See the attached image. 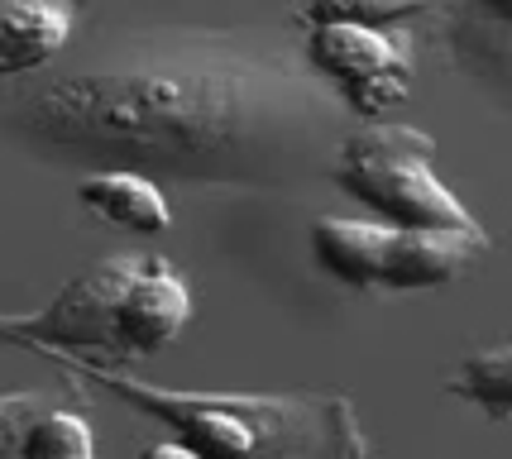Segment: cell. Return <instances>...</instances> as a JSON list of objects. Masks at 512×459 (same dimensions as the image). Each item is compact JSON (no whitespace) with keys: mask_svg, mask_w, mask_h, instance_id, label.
<instances>
[{"mask_svg":"<svg viewBox=\"0 0 512 459\" xmlns=\"http://www.w3.org/2000/svg\"><path fill=\"white\" fill-rule=\"evenodd\" d=\"M0 130L58 168L302 192L331 177L355 115L302 44L268 29L149 24L10 82Z\"/></svg>","mask_w":512,"mask_h":459,"instance_id":"obj_1","label":"cell"},{"mask_svg":"<svg viewBox=\"0 0 512 459\" xmlns=\"http://www.w3.org/2000/svg\"><path fill=\"white\" fill-rule=\"evenodd\" d=\"M82 383H101L130 407L163 421L192 455H278V459H355L369 455L359 436V416L345 397L312 393H182L163 383H144L130 369H91L63 364Z\"/></svg>","mask_w":512,"mask_h":459,"instance_id":"obj_2","label":"cell"},{"mask_svg":"<svg viewBox=\"0 0 512 459\" xmlns=\"http://www.w3.org/2000/svg\"><path fill=\"white\" fill-rule=\"evenodd\" d=\"M436 139L398 120H355L340 139L331 182L393 225H469L460 197L431 168Z\"/></svg>","mask_w":512,"mask_h":459,"instance_id":"obj_3","label":"cell"},{"mask_svg":"<svg viewBox=\"0 0 512 459\" xmlns=\"http://www.w3.org/2000/svg\"><path fill=\"white\" fill-rule=\"evenodd\" d=\"M144 254H106L87 263L72 283L39 311H0V340L39 350L58 364L130 369L134 359L120 335V302Z\"/></svg>","mask_w":512,"mask_h":459,"instance_id":"obj_4","label":"cell"},{"mask_svg":"<svg viewBox=\"0 0 512 459\" xmlns=\"http://www.w3.org/2000/svg\"><path fill=\"white\" fill-rule=\"evenodd\" d=\"M302 53L355 120H388L412 91L417 48L407 24H312Z\"/></svg>","mask_w":512,"mask_h":459,"instance_id":"obj_5","label":"cell"},{"mask_svg":"<svg viewBox=\"0 0 512 459\" xmlns=\"http://www.w3.org/2000/svg\"><path fill=\"white\" fill-rule=\"evenodd\" d=\"M484 254H489V235L479 220H469V225H393L379 287H393V292L446 287Z\"/></svg>","mask_w":512,"mask_h":459,"instance_id":"obj_6","label":"cell"},{"mask_svg":"<svg viewBox=\"0 0 512 459\" xmlns=\"http://www.w3.org/2000/svg\"><path fill=\"white\" fill-rule=\"evenodd\" d=\"M82 15L87 0H0V87L58 63Z\"/></svg>","mask_w":512,"mask_h":459,"instance_id":"obj_7","label":"cell"},{"mask_svg":"<svg viewBox=\"0 0 512 459\" xmlns=\"http://www.w3.org/2000/svg\"><path fill=\"white\" fill-rule=\"evenodd\" d=\"M192 316V287L178 268L158 254H144L134 268L125 302H120V335L130 359H149L163 345H173Z\"/></svg>","mask_w":512,"mask_h":459,"instance_id":"obj_8","label":"cell"},{"mask_svg":"<svg viewBox=\"0 0 512 459\" xmlns=\"http://www.w3.org/2000/svg\"><path fill=\"white\" fill-rule=\"evenodd\" d=\"M77 197L87 211L111 220L130 235H163L173 225V206L163 197V182L134 168H91L77 182Z\"/></svg>","mask_w":512,"mask_h":459,"instance_id":"obj_9","label":"cell"},{"mask_svg":"<svg viewBox=\"0 0 512 459\" xmlns=\"http://www.w3.org/2000/svg\"><path fill=\"white\" fill-rule=\"evenodd\" d=\"M450 58L479 82L512 77V0H460L446 20Z\"/></svg>","mask_w":512,"mask_h":459,"instance_id":"obj_10","label":"cell"},{"mask_svg":"<svg viewBox=\"0 0 512 459\" xmlns=\"http://www.w3.org/2000/svg\"><path fill=\"white\" fill-rule=\"evenodd\" d=\"M393 220H355V216H326L312 225V254L316 263L345 287H379L383 254H388Z\"/></svg>","mask_w":512,"mask_h":459,"instance_id":"obj_11","label":"cell"},{"mask_svg":"<svg viewBox=\"0 0 512 459\" xmlns=\"http://www.w3.org/2000/svg\"><path fill=\"white\" fill-rule=\"evenodd\" d=\"M450 393L474 402L493 421H508L512 416V345H493V350L469 354L465 364L450 373Z\"/></svg>","mask_w":512,"mask_h":459,"instance_id":"obj_12","label":"cell"},{"mask_svg":"<svg viewBox=\"0 0 512 459\" xmlns=\"http://www.w3.org/2000/svg\"><path fill=\"white\" fill-rule=\"evenodd\" d=\"M96 450V440H91V426L82 412H72V407H48L39 412V421L29 426V436H24V459H91Z\"/></svg>","mask_w":512,"mask_h":459,"instance_id":"obj_13","label":"cell"},{"mask_svg":"<svg viewBox=\"0 0 512 459\" xmlns=\"http://www.w3.org/2000/svg\"><path fill=\"white\" fill-rule=\"evenodd\" d=\"M441 0H307V24H407L431 15Z\"/></svg>","mask_w":512,"mask_h":459,"instance_id":"obj_14","label":"cell"},{"mask_svg":"<svg viewBox=\"0 0 512 459\" xmlns=\"http://www.w3.org/2000/svg\"><path fill=\"white\" fill-rule=\"evenodd\" d=\"M53 407L48 393H5L0 397V455H20L29 426L39 421V412Z\"/></svg>","mask_w":512,"mask_h":459,"instance_id":"obj_15","label":"cell"}]
</instances>
